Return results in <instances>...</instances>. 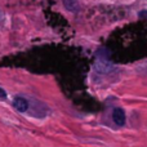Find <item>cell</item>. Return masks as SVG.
I'll list each match as a JSON object with an SVG mask.
<instances>
[{
	"mask_svg": "<svg viewBox=\"0 0 147 147\" xmlns=\"http://www.w3.org/2000/svg\"><path fill=\"white\" fill-rule=\"evenodd\" d=\"M12 105L18 112H27L28 109H30V102H28L25 97L17 96L14 99H13Z\"/></svg>",
	"mask_w": 147,
	"mask_h": 147,
	"instance_id": "obj_1",
	"label": "cell"
},
{
	"mask_svg": "<svg viewBox=\"0 0 147 147\" xmlns=\"http://www.w3.org/2000/svg\"><path fill=\"white\" fill-rule=\"evenodd\" d=\"M112 120H114V123L116 125H119V127H123V125H125L127 116H125L124 110L120 109V107H116V109H114V111H112Z\"/></svg>",
	"mask_w": 147,
	"mask_h": 147,
	"instance_id": "obj_2",
	"label": "cell"
},
{
	"mask_svg": "<svg viewBox=\"0 0 147 147\" xmlns=\"http://www.w3.org/2000/svg\"><path fill=\"white\" fill-rule=\"evenodd\" d=\"M62 3H63V7L69 12H72V13L79 12V8L80 7H79L78 0H62Z\"/></svg>",
	"mask_w": 147,
	"mask_h": 147,
	"instance_id": "obj_3",
	"label": "cell"
},
{
	"mask_svg": "<svg viewBox=\"0 0 147 147\" xmlns=\"http://www.w3.org/2000/svg\"><path fill=\"white\" fill-rule=\"evenodd\" d=\"M4 98H7V92L3 88H0V99H4Z\"/></svg>",
	"mask_w": 147,
	"mask_h": 147,
	"instance_id": "obj_4",
	"label": "cell"
},
{
	"mask_svg": "<svg viewBox=\"0 0 147 147\" xmlns=\"http://www.w3.org/2000/svg\"><path fill=\"white\" fill-rule=\"evenodd\" d=\"M138 17H141V18L146 17V18H147V10H141L140 14H138Z\"/></svg>",
	"mask_w": 147,
	"mask_h": 147,
	"instance_id": "obj_5",
	"label": "cell"
}]
</instances>
